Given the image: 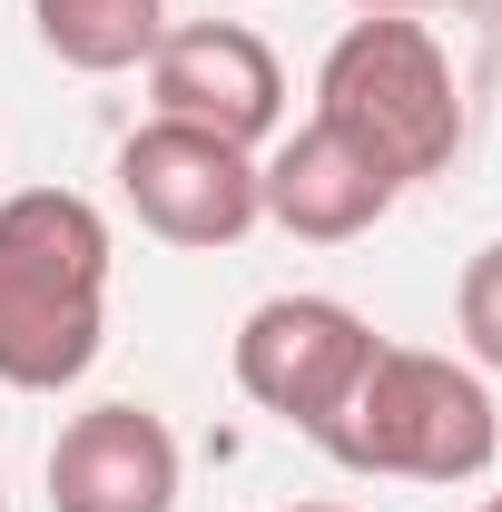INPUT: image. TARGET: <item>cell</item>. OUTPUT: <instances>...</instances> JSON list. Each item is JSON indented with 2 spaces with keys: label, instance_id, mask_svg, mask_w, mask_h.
<instances>
[{
  "label": "cell",
  "instance_id": "obj_1",
  "mask_svg": "<svg viewBox=\"0 0 502 512\" xmlns=\"http://www.w3.org/2000/svg\"><path fill=\"white\" fill-rule=\"evenodd\" d=\"M109 345V217L79 188L0 197V384L60 394Z\"/></svg>",
  "mask_w": 502,
  "mask_h": 512
},
{
  "label": "cell",
  "instance_id": "obj_2",
  "mask_svg": "<svg viewBox=\"0 0 502 512\" xmlns=\"http://www.w3.org/2000/svg\"><path fill=\"white\" fill-rule=\"evenodd\" d=\"M315 119L355 138L394 188H414V178H443L463 148V89L414 10H365L315 69Z\"/></svg>",
  "mask_w": 502,
  "mask_h": 512
},
{
  "label": "cell",
  "instance_id": "obj_3",
  "mask_svg": "<svg viewBox=\"0 0 502 512\" xmlns=\"http://www.w3.org/2000/svg\"><path fill=\"white\" fill-rule=\"evenodd\" d=\"M315 444L345 473H384V483H473L502 453V414L473 365L424 345H375V365L355 375L345 414Z\"/></svg>",
  "mask_w": 502,
  "mask_h": 512
},
{
  "label": "cell",
  "instance_id": "obj_4",
  "mask_svg": "<svg viewBox=\"0 0 502 512\" xmlns=\"http://www.w3.org/2000/svg\"><path fill=\"white\" fill-rule=\"evenodd\" d=\"M375 345L384 335L355 316V306H335V296H266V306L237 325V394L315 444V434L345 414L355 375L375 365Z\"/></svg>",
  "mask_w": 502,
  "mask_h": 512
},
{
  "label": "cell",
  "instance_id": "obj_5",
  "mask_svg": "<svg viewBox=\"0 0 502 512\" xmlns=\"http://www.w3.org/2000/svg\"><path fill=\"white\" fill-rule=\"evenodd\" d=\"M119 197L128 217L168 247H237L256 217V148H227L207 128H178V119H148L119 138Z\"/></svg>",
  "mask_w": 502,
  "mask_h": 512
},
{
  "label": "cell",
  "instance_id": "obj_6",
  "mask_svg": "<svg viewBox=\"0 0 502 512\" xmlns=\"http://www.w3.org/2000/svg\"><path fill=\"white\" fill-rule=\"evenodd\" d=\"M148 99H158V119L207 128L227 148H256L286 119V69L247 20H188L148 50Z\"/></svg>",
  "mask_w": 502,
  "mask_h": 512
},
{
  "label": "cell",
  "instance_id": "obj_7",
  "mask_svg": "<svg viewBox=\"0 0 502 512\" xmlns=\"http://www.w3.org/2000/svg\"><path fill=\"white\" fill-rule=\"evenodd\" d=\"M178 434L148 404H89L50 444V512H178Z\"/></svg>",
  "mask_w": 502,
  "mask_h": 512
},
{
  "label": "cell",
  "instance_id": "obj_8",
  "mask_svg": "<svg viewBox=\"0 0 502 512\" xmlns=\"http://www.w3.org/2000/svg\"><path fill=\"white\" fill-rule=\"evenodd\" d=\"M394 197L404 188L384 178L355 138H335L325 119H306L296 138H276V158L256 168V207H266L286 237H306V247H355V237H375L384 217H394Z\"/></svg>",
  "mask_w": 502,
  "mask_h": 512
},
{
  "label": "cell",
  "instance_id": "obj_9",
  "mask_svg": "<svg viewBox=\"0 0 502 512\" xmlns=\"http://www.w3.org/2000/svg\"><path fill=\"white\" fill-rule=\"evenodd\" d=\"M30 20H40V50L89 79L148 69V50L168 40V0H30Z\"/></svg>",
  "mask_w": 502,
  "mask_h": 512
},
{
  "label": "cell",
  "instance_id": "obj_10",
  "mask_svg": "<svg viewBox=\"0 0 502 512\" xmlns=\"http://www.w3.org/2000/svg\"><path fill=\"white\" fill-rule=\"evenodd\" d=\"M453 325H463L473 365H493V375H502V237L463 266V286H453Z\"/></svg>",
  "mask_w": 502,
  "mask_h": 512
},
{
  "label": "cell",
  "instance_id": "obj_11",
  "mask_svg": "<svg viewBox=\"0 0 502 512\" xmlns=\"http://www.w3.org/2000/svg\"><path fill=\"white\" fill-rule=\"evenodd\" d=\"M355 10H424V0H355Z\"/></svg>",
  "mask_w": 502,
  "mask_h": 512
},
{
  "label": "cell",
  "instance_id": "obj_12",
  "mask_svg": "<svg viewBox=\"0 0 502 512\" xmlns=\"http://www.w3.org/2000/svg\"><path fill=\"white\" fill-rule=\"evenodd\" d=\"M286 512H345V503H286Z\"/></svg>",
  "mask_w": 502,
  "mask_h": 512
},
{
  "label": "cell",
  "instance_id": "obj_13",
  "mask_svg": "<svg viewBox=\"0 0 502 512\" xmlns=\"http://www.w3.org/2000/svg\"><path fill=\"white\" fill-rule=\"evenodd\" d=\"M483 512H502V493H493V503H483Z\"/></svg>",
  "mask_w": 502,
  "mask_h": 512
},
{
  "label": "cell",
  "instance_id": "obj_14",
  "mask_svg": "<svg viewBox=\"0 0 502 512\" xmlns=\"http://www.w3.org/2000/svg\"><path fill=\"white\" fill-rule=\"evenodd\" d=\"M0 512H10V493H0Z\"/></svg>",
  "mask_w": 502,
  "mask_h": 512
}]
</instances>
